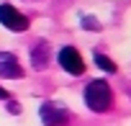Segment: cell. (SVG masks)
<instances>
[{
  "label": "cell",
  "instance_id": "obj_1",
  "mask_svg": "<svg viewBox=\"0 0 131 126\" xmlns=\"http://www.w3.org/2000/svg\"><path fill=\"white\" fill-rule=\"evenodd\" d=\"M85 103L90 111L95 113H103L113 106V93H111V85L105 80H93L88 88H85Z\"/></svg>",
  "mask_w": 131,
  "mask_h": 126
},
{
  "label": "cell",
  "instance_id": "obj_2",
  "mask_svg": "<svg viewBox=\"0 0 131 126\" xmlns=\"http://www.w3.org/2000/svg\"><path fill=\"white\" fill-rule=\"evenodd\" d=\"M0 23L5 28H10V31H26L28 28V18L21 10H16L13 5H8V3L0 5Z\"/></svg>",
  "mask_w": 131,
  "mask_h": 126
},
{
  "label": "cell",
  "instance_id": "obj_3",
  "mask_svg": "<svg viewBox=\"0 0 131 126\" xmlns=\"http://www.w3.org/2000/svg\"><path fill=\"white\" fill-rule=\"evenodd\" d=\"M59 65L70 75H82L85 72V62H82V57H80V51L75 46H64L59 51Z\"/></svg>",
  "mask_w": 131,
  "mask_h": 126
},
{
  "label": "cell",
  "instance_id": "obj_4",
  "mask_svg": "<svg viewBox=\"0 0 131 126\" xmlns=\"http://www.w3.org/2000/svg\"><path fill=\"white\" fill-rule=\"evenodd\" d=\"M41 121L46 126H62L64 121H67V111H62L54 103H44L41 106Z\"/></svg>",
  "mask_w": 131,
  "mask_h": 126
},
{
  "label": "cell",
  "instance_id": "obj_5",
  "mask_svg": "<svg viewBox=\"0 0 131 126\" xmlns=\"http://www.w3.org/2000/svg\"><path fill=\"white\" fill-rule=\"evenodd\" d=\"M0 75L3 77H23V67L18 65V59L8 51H0Z\"/></svg>",
  "mask_w": 131,
  "mask_h": 126
},
{
  "label": "cell",
  "instance_id": "obj_6",
  "mask_svg": "<svg viewBox=\"0 0 131 126\" xmlns=\"http://www.w3.org/2000/svg\"><path fill=\"white\" fill-rule=\"evenodd\" d=\"M31 65L36 70H46V65H49V44L46 41L34 44V49H31Z\"/></svg>",
  "mask_w": 131,
  "mask_h": 126
},
{
  "label": "cell",
  "instance_id": "obj_7",
  "mask_svg": "<svg viewBox=\"0 0 131 126\" xmlns=\"http://www.w3.org/2000/svg\"><path fill=\"white\" fill-rule=\"evenodd\" d=\"M95 65H98L100 70H105V72H116V65H113L105 54H98V51H95Z\"/></svg>",
  "mask_w": 131,
  "mask_h": 126
},
{
  "label": "cell",
  "instance_id": "obj_8",
  "mask_svg": "<svg viewBox=\"0 0 131 126\" xmlns=\"http://www.w3.org/2000/svg\"><path fill=\"white\" fill-rule=\"evenodd\" d=\"M82 26H85V28H90V31H98V28H100V23H98L93 16H85V18H82Z\"/></svg>",
  "mask_w": 131,
  "mask_h": 126
},
{
  "label": "cell",
  "instance_id": "obj_9",
  "mask_svg": "<svg viewBox=\"0 0 131 126\" xmlns=\"http://www.w3.org/2000/svg\"><path fill=\"white\" fill-rule=\"evenodd\" d=\"M8 111H10V113H21V106H18V103H8Z\"/></svg>",
  "mask_w": 131,
  "mask_h": 126
},
{
  "label": "cell",
  "instance_id": "obj_10",
  "mask_svg": "<svg viewBox=\"0 0 131 126\" xmlns=\"http://www.w3.org/2000/svg\"><path fill=\"white\" fill-rule=\"evenodd\" d=\"M0 98H5V100H10V95H8V93H5L3 88H0Z\"/></svg>",
  "mask_w": 131,
  "mask_h": 126
}]
</instances>
